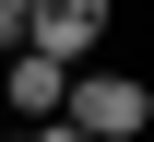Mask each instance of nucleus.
<instances>
[{"label": "nucleus", "mask_w": 154, "mask_h": 142, "mask_svg": "<svg viewBox=\"0 0 154 142\" xmlns=\"http://www.w3.org/2000/svg\"><path fill=\"white\" fill-rule=\"evenodd\" d=\"M59 119H71L83 142H142V130H154V83H142V71H71Z\"/></svg>", "instance_id": "1"}, {"label": "nucleus", "mask_w": 154, "mask_h": 142, "mask_svg": "<svg viewBox=\"0 0 154 142\" xmlns=\"http://www.w3.org/2000/svg\"><path fill=\"white\" fill-rule=\"evenodd\" d=\"M24 47H36V59H59V71H95V47H107V0H48Z\"/></svg>", "instance_id": "2"}, {"label": "nucleus", "mask_w": 154, "mask_h": 142, "mask_svg": "<svg viewBox=\"0 0 154 142\" xmlns=\"http://www.w3.org/2000/svg\"><path fill=\"white\" fill-rule=\"evenodd\" d=\"M59 95H71V71H59V59H36V47H24V59H0V107H12V130H48Z\"/></svg>", "instance_id": "3"}, {"label": "nucleus", "mask_w": 154, "mask_h": 142, "mask_svg": "<svg viewBox=\"0 0 154 142\" xmlns=\"http://www.w3.org/2000/svg\"><path fill=\"white\" fill-rule=\"evenodd\" d=\"M24 142H83V130H71V119H48V130H24Z\"/></svg>", "instance_id": "4"}, {"label": "nucleus", "mask_w": 154, "mask_h": 142, "mask_svg": "<svg viewBox=\"0 0 154 142\" xmlns=\"http://www.w3.org/2000/svg\"><path fill=\"white\" fill-rule=\"evenodd\" d=\"M0 142H24V130H0Z\"/></svg>", "instance_id": "5"}]
</instances>
